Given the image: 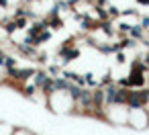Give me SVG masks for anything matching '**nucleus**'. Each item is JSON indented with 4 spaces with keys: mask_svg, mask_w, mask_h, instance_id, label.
<instances>
[{
    "mask_svg": "<svg viewBox=\"0 0 149 135\" xmlns=\"http://www.w3.org/2000/svg\"><path fill=\"white\" fill-rule=\"evenodd\" d=\"M13 135H35V133H33V131H29V129H25V127H15Z\"/></svg>",
    "mask_w": 149,
    "mask_h": 135,
    "instance_id": "5",
    "label": "nucleus"
},
{
    "mask_svg": "<svg viewBox=\"0 0 149 135\" xmlns=\"http://www.w3.org/2000/svg\"><path fill=\"white\" fill-rule=\"evenodd\" d=\"M106 123L108 125H127V119H129V106L125 102H116V104H106Z\"/></svg>",
    "mask_w": 149,
    "mask_h": 135,
    "instance_id": "1",
    "label": "nucleus"
},
{
    "mask_svg": "<svg viewBox=\"0 0 149 135\" xmlns=\"http://www.w3.org/2000/svg\"><path fill=\"white\" fill-rule=\"evenodd\" d=\"M13 131H15V125L0 123V135H13Z\"/></svg>",
    "mask_w": 149,
    "mask_h": 135,
    "instance_id": "4",
    "label": "nucleus"
},
{
    "mask_svg": "<svg viewBox=\"0 0 149 135\" xmlns=\"http://www.w3.org/2000/svg\"><path fill=\"white\" fill-rule=\"evenodd\" d=\"M33 74H35V68H23V66H17V68H13L10 70V80H8V84H13V86H23L25 82H29L31 78H33Z\"/></svg>",
    "mask_w": 149,
    "mask_h": 135,
    "instance_id": "3",
    "label": "nucleus"
},
{
    "mask_svg": "<svg viewBox=\"0 0 149 135\" xmlns=\"http://www.w3.org/2000/svg\"><path fill=\"white\" fill-rule=\"evenodd\" d=\"M127 127H131V129H135V131L147 129V127H149V111H147V108H129Z\"/></svg>",
    "mask_w": 149,
    "mask_h": 135,
    "instance_id": "2",
    "label": "nucleus"
}]
</instances>
